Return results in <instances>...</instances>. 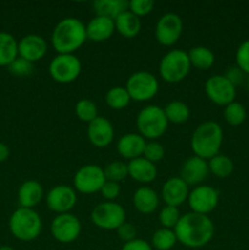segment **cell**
<instances>
[{
  "label": "cell",
  "mask_w": 249,
  "mask_h": 250,
  "mask_svg": "<svg viewBox=\"0 0 249 250\" xmlns=\"http://www.w3.org/2000/svg\"><path fill=\"white\" fill-rule=\"evenodd\" d=\"M127 167H128L129 177L139 183H150L158 176L156 166L146 159H144L143 156L129 161L127 164Z\"/></svg>",
  "instance_id": "22"
},
{
  "label": "cell",
  "mask_w": 249,
  "mask_h": 250,
  "mask_svg": "<svg viewBox=\"0 0 249 250\" xmlns=\"http://www.w3.org/2000/svg\"><path fill=\"white\" fill-rule=\"evenodd\" d=\"M82 71L80 59L73 54H59L49 65V73L55 82L71 83L76 81Z\"/></svg>",
  "instance_id": "9"
},
{
  "label": "cell",
  "mask_w": 249,
  "mask_h": 250,
  "mask_svg": "<svg viewBox=\"0 0 249 250\" xmlns=\"http://www.w3.org/2000/svg\"><path fill=\"white\" fill-rule=\"evenodd\" d=\"M126 89L134 102H148L158 94V78L150 72L138 71L128 77Z\"/></svg>",
  "instance_id": "7"
},
{
  "label": "cell",
  "mask_w": 249,
  "mask_h": 250,
  "mask_svg": "<svg viewBox=\"0 0 249 250\" xmlns=\"http://www.w3.org/2000/svg\"><path fill=\"white\" fill-rule=\"evenodd\" d=\"M177 242L187 248L198 249L205 247L214 237L215 227L208 215L188 212L181 216L173 229Z\"/></svg>",
  "instance_id": "1"
},
{
  "label": "cell",
  "mask_w": 249,
  "mask_h": 250,
  "mask_svg": "<svg viewBox=\"0 0 249 250\" xmlns=\"http://www.w3.org/2000/svg\"><path fill=\"white\" fill-rule=\"evenodd\" d=\"M183 32V22L177 14L168 12L160 17L155 27V38L161 45L171 46L178 42Z\"/></svg>",
  "instance_id": "13"
},
{
  "label": "cell",
  "mask_w": 249,
  "mask_h": 250,
  "mask_svg": "<svg viewBox=\"0 0 249 250\" xmlns=\"http://www.w3.org/2000/svg\"><path fill=\"white\" fill-rule=\"evenodd\" d=\"M224 119L229 126L237 127L243 124L247 119V111L243 104L238 102H233L226 105L224 109Z\"/></svg>",
  "instance_id": "33"
},
{
  "label": "cell",
  "mask_w": 249,
  "mask_h": 250,
  "mask_svg": "<svg viewBox=\"0 0 249 250\" xmlns=\"http://www.w3.org/2000/svg\"><path fill=\"white\" fill-rule=\"evenodd\" d=\"M137 128L143 138L158 139L166 132L168 121L163 107L148 105L139 111L136 120Z\"/></svg>",
  "instance_id": "5"
},
{
  "label": "cell",
  "mask_w": 249,
  "mask_h": 250,
  "mask_svg": "<svg viewBox=\"0 0 249 250\" xmlns=\"http://www.w3.org/2000/svg\"><path fill=\"white\" fill-rule=\"evenodd\" d=\"M161 195L166 205L178 208L188 199V185L181 177H171L164 183Z\"/></svg>",
  "instance_id": "19"
},
{
  "label": "cell",
  "mask_w": 249,
  "mask_h": 250,
  "mask_svg": "<svg viewBox=\"0 0 249 250\" xmlns=\"http://www.w3.org/2000/svg\"><path fill=\"white\" fill-rule=\"evenodd\" d=\"M7 70L11 75L16 76V77H28L32 72H33V63L29 61L24 60V59L17 56L9 66Z\"/></svg>",
  "instance_id": "37"
},
{
  "label": "cell",
  "mask_w": 249,
  "mask_h": 250,
  "mask_svg": "<svg viewBox=\"0 0 249 250\" xmlns=\"http://www.w3.org/2000/svg\"><path fill=\"white\" fill-rule=\"evenodd\" d=\"M10 155V149L9 146L5 143L0 142V163H4L5 160H7Z\"/></svg>",
  "instance_id": "45"
},
{
  "label": "cell",
  "mask_w": 249,
  "mask_h": 250,
  "mask_svg": "<svg viewBox=\"0 0 249 250\" xmlns=\"http://www.w3.org/2000/svg\"><path fill=\"white\" fill-rule=\"evenodd\" d=\"M177 243L173 229H160L151 237V247L156 250H170Z\"/></svg>",
  "instance_id": "32"
},
{
  "label": "cell",
  "mask_w": 249,
  "mask_h": 250,
  "mask_svg": "<svg viewBox=\"0 0 249 250\" xmlns=\"http://www.w3.org/2000/svg\"><path fill=\"white\" fill-rule=\"evenodd\" d=\"M141 20L129 10L122 12L115 20V29L124 38H134L141 32Z\"/></svg>",
  "instance_id": "25"
},
{
  "label": "cell",
  "mask_w": 249,
  "mask_h": 250,
  "mask_svg": "<svg viewBox=\"0 0 249 250\" xmlns=\"http://www.w3.org/2000/svg\"><path fill=\"white\" fill-rule=\"evenodd\" d=\"M104 168L98 165H85L82 166L73 177V186L76 190L82 194H93L95 192H100L105 183Z\"/></svg>",
  "instance_id": "10"
},
{
  "label": "cell",
  "mask_w": 249,
  "mask_h": 250,
  "mask_svg": "<svg viewBox=\"0 0 249 250\" xmlns=\"http://www.w3.org/2000/svg\"><path fill=\"white\" fill-rule=\"evenodd\" d=\"M9 229L12 236L19 241H34L42 232V219L34 209L19 208L10 217Z\"/></svg>",
  "instance_id": "4"
},
{
  "label": "cell",
  "mask_w": 249,
  "mask_h": 250,
  "mask_svg": "<svg viewBox=\"0 0 249 250\" xmlns=\"http://www.w3.org/2000/svg\"><path fill=\"white\" fill-rule=\"evenodd\" d=\"M46 50L45 39L38 34H27L19 42V56L32 63L42 60Z\"/></svg>",
  "instance_id": "17"
},
{
  "label": "cell",
  "mask_w": 249,
  "mask_h": 250,
  "mask_svg": "<svg viewBox=\"0 0 249 250\" xmlns=\"http://www.w3.org/2000/svg\"><path fill=\"white\" fill-rule=\"evenodd\" d=\"M164 112H165L167 121L176 125L185 124L190 116V110L188 105L185 104L183 102H178V100H173V102L168 103L164 107Z\"/></svg>",
  "instance_id": "29"
},
{
  "label": "cell",
  "mask_w": 249,
  "mask_h": 250,
  "mask_svg": "<svg viewBox=\"0 0 249 250\" xmlns=\"http://www.w3.org/2000/svg\"><path fill=\"white\" fill-rule=\"evenodd\" d=\"M116 231H117V236H119V238L121 239L124 243H127V242H131L133 241V239H136L137 229L136 227H134L132 224H129V222H124V224H122Z\"/></svg>",
  "instance_id": "42"
},
{
  "label": "cell",
  "mask_w": 249,
  "mask_h": 250,
  "mask_svg": "<svg viewBox=\"0 0 249 250\" xmlns=\"http://www.w3.org/2000/svg\"><path fill=\"white\" fill-rule=\"evenodd\" d=\"M90 220L102 229H117L126 222V211L115 202H103L90 212Z\"/></svg>",
  "instance_id": "8"
},
{
  "label": "cell",
  "mask_w": 249,
  "mask_h": 250,
  "mask_svg": "<svg viewBox=\"0 0 249 250\" xmlns=\"http://www.w3.org/2000/svg\"><path fill=\"white\" fill-rule=\"evenodd\" d=\"M87 134L89 142L97 148H105L110 146L114 139V127L107 119L98 116L88 124Z\"/></svg>",
  "instance_id": "16"
},
{
  "label": "cell",
  "mask_w": 249,
  "mask_h": 250,
  "mask_svg": "<svg viewBox=\"0 0 249 250\" xmlns=\"http://www.w3.org/2000/svg\"><path fill=\"white\" fill-rule=\"evenodd\" d=\"M131 100L126 87H120V85L109 89L105 95V102H106L107 106L112 110L124 109L128 106Z\"/></svg>",
  "instance_id": "31"
},
{
  "label": "cell",
  "mask_w": 249,
  "mask_h": 250,
  "mask_svg": "<svg viewBox=\"0 0 249 250\" xmlns=\"http://www.w3.org/2000/svg\"><path fill=\"white\" fill-rule=\"evenodd\" d=\"M77 203V195L76 190L68 186L59 185L56 187L51 188L46 195V205L49 209L54 212L66 214L73 209V207Z\"/></svg>",
  "instance_id": "15"
},
{
  "label": "cell",
  "mask_w": 249,
  "mask_h": 250,
  "mask_svg": "<svg viewBox=\"0 0 249 250\" xmlns=\"http://www.w3.org/2000/svg\"><path fill=\"white\" fill-rule=\"evenodd\" d=\"M87 39L92 42L107 41L115 32V21L103 16H95L85 26Z\"/></svg>",
  "instance_id": "21"
},
{
  "label": "cell",
  "mask_w": 249,
  "mask_h": 250,
  "mask_svg": "<svg viewBox=\"0 0 249 250\" xmlns=\"http://www.w3.org/2000/svg\"><path fill=\"white\" fill-rule=\"evenodd\" d=\"M190 66L197 70H209L215 62V55L207 46H194L188 51Z\"/></svg>",
  "instance_id": "28"
},
{
  "label": "cell",
  "mask_w": 249,
  "mask_h": 250,
  "mask_svg": "<svg viewBox=\"0 0 249 250\" xmlns=\"http://www.w3.org/2000/svg\"><path fill=\"white\" fill-rule=\"evenodd\" d=\"M121 250H153V247L143 239L136 238L133 241L124 243Z\"/></svg>",
  "instance_id": "44"
},
{
  "label": "cell",
  "mask_w": 249,
  "mask_h": 250,
  "mask_svg": "<svg viewBox=\"0 0 249 250\" xmlns=\"http://www.w3.org/2000/svg\"><path fill=\"white\" fill-rule=\"evenodd\" d=\"M220 194L215 188L210 186H198L188 195V205L192 212L208 215L216 209L219 204Z\"/></svg>",
  "instance_id": "14"
},
{
  "label": "cell",
  "mask_w": 249,
  "mask_h": 250,
  "mask_svg": "<svg viewBox=\"0 0 249 250\" xmlns=\"http://www.w3.org/2000/svg\"><path fill=\"white\" fill-rule=\"evenodd\" d=\"M208 165H209L210 172L219 178H227L234 170L233 161L228 156L222 155V154H217L216 156L210 159Z\"/></svg>",
  "instance_id": "30"
},
{
  "label": "cell",
  "mask_w": 249,
  "mask_h": 250,
  "mask_svg": "<svg viewBox=\"0 0 249 250\" xmlns=\"http://www.w3.org/2000/svg\"><path fill=\"white\" fill-rule=\"evenodd\" d=\"M153 0H131L128 1V10L137 17L146 16L154 7Z\"/></svg>",
  "instance_id": "40"
},
{
  "label": "cell",
  "mask_w": 249,
  "mask_h": 250,
  "mask_svg": "<svg viewBox=\"0 0 249 250\" xmlns=\"http://www.w3.org/2000/svg\"><path fill=\"white\" fill-rule=\"evenodd\" d=\"M133 205L141 214H151L158 209L159 197L151 188L141 187L134 192Z\"/></svg>",
  "instance_id": "24"
},
{
  "label": "cell",
  "mask_w": 249,
  "mask_h": 250,
  "mask_svg": "<svg viewBox=\"0 0 249 250\" xmlns=\"http://www.w3.org/2000/svg\"><path fill=\"white\" fill-rule=\"evenodd\" d=\"M19 56V42L12 34L0 31V67L9 66Z\"/></svg>",
  "instance_id": "27"
},
{
  "label": "cell",
  "mask_w": 249,
  "mask_h": 250,
  "mask_svg": "<svg viewBox=\"0 0 249 250\" xmlns=\"http://www.w3.org/2000/svg\"><path fill=\"white\" fill-rule=\"evenodd\" d=\"M164 155H165V149H164V146L159 142L151 141L145 144L143 158L146 159L148 161L155 164L158 161L163 160Z\"/></svg>",
  "instance_id": "38"
},
{
  "label": "cell",
  "mask_w": 249,
  "mask_h": 250,
  "mask_svg": "<svg viewBox=\"0 0 249 250\" xmlns=\"http://www.w3.org/2000/svg\"><path fill=\"white\" fill-rule=\"evenodd\" d=\"M82 226L78 217L75 215L66 212L60 214L51 221L50 232L54 239L63 244L75 242L80 237Z\"/></svg>",
  "instance_id": "11"
},
{
  "label": "cell",
  "mask_w": 249,
  "mask_h": 250,
  "mask_svg": "<svg viewBox=\"0 0 249 250\" xmlns=\"http://www.w3.org/2000/svg\"><path fill=\"white\" fill-rule=\"evenodd\" d=\"M205 93L214 104L226 106L234 102L236 87L224 75H214L205 82Z\"/></svg>",
  "instance_id": "12"
},
{
  "label": "cell",
  "mask_w": 249,
  "mask_h": 250,
  "mask_svg": "<svg viewBox=\"0 0 249 250\" xmlns=\"http://www.w3.org/2000/svg\"><path fill=\"white\" fill-rule=\"evenodd\" d=\"M105 180L112 181V182H121L124 178L128 176V167L127 164L122 163V161H112V163L107 164L104 168Z\"/></svg>",
  "instance_id": "35"
},
{
  "label": "cell",
  "mask_w": 249,
  "mask_h": 250,
  "mask_svg": "<svg viewBox=\"0 0 249 250\" xmlns=\"http://www.w3.org/2000/svg\"><path fill=\"white\" fill-rule=\"evenodd\" d=\"M247 88H248V90H249V76L247 77Z\"/></svg>",
  "instance_id": "47"
},
{
  "label": "cell",
  "mask_w": 249,
  "mask_h": 250,
  "mask_svg": "<svg viewBox=\"0 0 249 250\" xmlns=\"http://www.w3.org/2000/svg\"><path fill=\"white\" fill-rule=\"evenodd\" d=\"M76 115L78 119L83 122H90L98 117V109L94 102L89 99H81L78 100L75 107Z\"/></svg>",
  "instance_id": "34"
},
{
  "label": "cell",
  "mask_w": 249,
  "mask_h": 250,
  "mask_svg": "<svg viewBox=\"0 0 249 250\" xmlns=\"http://www.w3.org/2000/svg\"><path fill=\"white\" fill-rule=\"evenodd\" d=\"M224 76L234 85V87L241 85L242 83L244 82V80H246V73H244L241 68L237 67V66L228 67V70L226 71V73H225Z\"/></svg>",
  "instance_id": "43"
},
{
  "label": "cell",
  "mask_w": 249,
  "mask_h": 250,
  "mask_svg": "<svg viewBox=\"0 0 249 250\" xmlns=\"http://www.w3.org/2000/svg\"><path fill=\"white\" fill-rule=\"evenodd\" d=\"M97 16L116 20L122 12L128 10V1L126 0H98L93 2Z\"/></svg>",
  "instance_id": "26"
},
{
  "label": "cell",
  "mask_w": 249,
  "mask_h": 250,
  "mask_svg": "<svg viewBox=\"0 0 249 250\" xmlns=\"http://www.w3.org/2000/svg\"><path fill=\"white\" fill-rule=\"evenodd\" d=\"M209 172V165H208L207 160L194 155L188 158L182 164L180 170V177L188 186L198 185L208 177Z\"/></svg>",
  "instance_id": "18"
},
{
  "label": "cell",
  "mask_w": 249,
  "mask_h": 250,
  "mask_svg": "<svg viewBox=\"0 0 249 250\" xmlns=\"http://www.w3.org/2000/svg\"><path fill=\"white\" fill-rule=\"evenodd\" d=\"M85 41V24L76 17H66L59 21L51 33V44L59 54H73Z\"/></svg>",
  "instance_id": "2"
},
{
  "label": "cell",
  "mask_w": 249,
  "mask_h": 250,
  "mask_svg": "<svg viewBox=\"0 0 249 250\" xmlns=\"http://www.w3.org/2000/svg\"><path fill=\"white\" fill-rule=\"evenodd\" d=\"M43 194V187H42L41 183L34 180L26 181L20 186L19 193H17L20 208L33 209L41 203Z\"/></svg>",
  "instance_id": "23"
},
{
  "label": "cell",
  "mask_w": 249,
  "mask_h": 250,
  "mask_svg": "<svg viewBox=\"0 0 249 250\" xmlns=\"http://www.w3.org/2000/svg\"><path fill=\"white\" fill-rule=\"evenodd\" d=\"M120 192H121L120 185L117 182H112V181H105L104 186L100 189L103 198L106 199L107 202H112V200L116 199L120 195Z\"/></svg>",
  "instance_id": "41"
},
{
  "label": "cell",
  "mask_w": 249,
  "mask_h": 250,
  "mask_svg": "<svg viewBox=\"0 0 249 250\" xmlns=\"http://www.w3.org/2000/svg\"><path fill=\"white\" fill-rule=\"evenodd\" d=\"M236 66L249 76V39L241 43L236 51Z\"/></svg>",
  "instance_id": "39"
},
{
  "label": "cell",
  "mask_w": 249,
  "mask_h": 250,
  "mask_svg": "<svg viewBox=\"0 0 249 250\" xmlns=\"http://www.w3.org/2000/svg\"><path fill=\"white\" fill-rule=\"evenodd\" d=\"M224 133L217 122L205 121L194 129L190 138V146L195 156L208 160L217 154L222 146Z\"/></svg>",
  "instance_id": "3"
},
{
  "label": "cell",
  "mask_w": 249,
  "mask_h": 250,
  "mask_svg": "<svg viewBox=\"0 0 249 250\" xmlns=\"http://www.w3.org/2000/svg\"><path fill=\"white\" fill-rule=\"evenodd\" d=\"M190 67L188 54L180 49H173L160 60L159 73L165 82L178 83L187 77Z\"/></svg>",
  "instance_id": "6"
},
{
  "label": "cell",
  "mask_w": 249,
  "mask_h": 250,
  "mask_svg": "<svg viewBox=\"0 0 249 250\" xmlns=\"http://www.w3.org/2000/svg\"><path fill=\"white\" fill-rule=\"evenodd\" d=\"M145 138L138 133H126L117 142V151L120 155L129 161L143 156L145 148Z\"/></svg>",
  "instance_id": "20"
},
{
  "label": "cell",
  "mask_w": 249,
  "mask_h": 250,
  "mask_svg": "<svg viewBox=\"0 0 249 250\" xmlns=\"http://www.w3.org/2000/svg\"><path fill=\"white\" fill-rule=\"evenodd\" d=\"M0 250H15L12 247H9V246H2L0 247Z\"/></svg>",
  "instance_id": "46"
},
{
  "label": "cell",
  "mask_w": 249,
  "mask_h": 250,
  "mask_svg": "<svg viewBox=\"0 0 249 250\" xmlns=\"http://www.w3.org/2000/svg\"><path fill=\"white\" fill-rule=\"evenodd\" d=\"M181 219L180 210L178 208L175 207H168L166 205L165 208H163L159 214V221H160L163 229H173L176 227V225L178 224Z\"/></svg>",
  "instance_id": "36"
}]
</instances>
